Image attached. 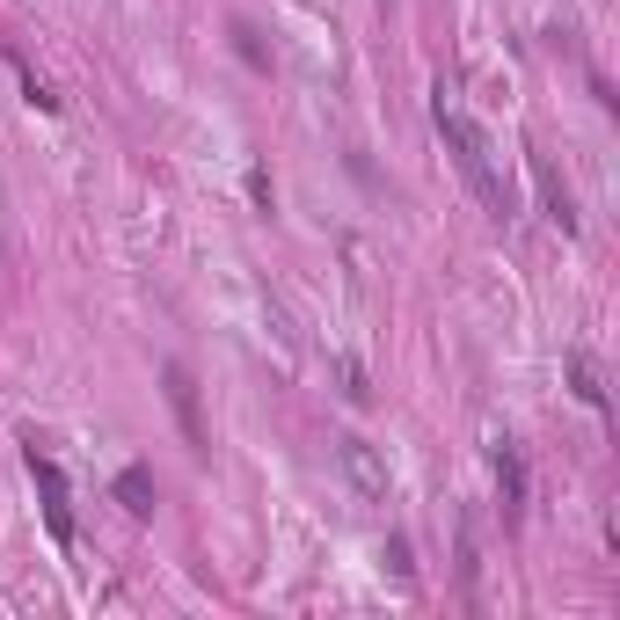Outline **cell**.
Segmentation results:
<instances>
[{
  "label": "cell",
  "mask_w": 620,
  "mask_h": 620,
  "mask_svg": "<svg viewBox=\"0 0 620 620\" xmlns=\"http://www.w3.org/2000/svg\"><path fill=\"white\" fill-rule=\"evenodd\" d=\"M431 117H438L445 146H453V161H461V176L475 183L482 213H489V219H512V213H518V197H512V183L496 176V154H489V140H482V132H475V124L461 117V110H445V95H438V103H431Z\"/></svg>",
  "instance_id": "obj_1"
},
{
  "label": "cell",
  "mask_w": 620,
  "mask_h": 620,
  "mask_svg": "<svg viewBox=\"0 0 620 620\" xmlns=\"http://www.w3.org/2000/svg\"><path fill=\"white\" fill-rule=\"evenodd\" d=\"M337 461H343V475H351V489L365 496V504H388V496H394L388 461H380V453H372L358 431H343V438H337Z\"/></svg>",
  "instance_id": "obj_2"
},
{
  "label": "cell",
  "mask_w": 620,
  "mask_h": 620,
  "mask_svg": "<svg viewBox=\"0 0 620 620\" xmlns=\"http://www.w3.org/2000/svg\"><path fill=\"white\" fill-rule=\"evenodd\" d=\"M30 482H37V496H44V526H52V540H59V548H73L66 475H59V461H52V453H37V438H30Z\"/></svg>",
  "instance_id": "obj_3"
},
{
  "label": "cell",
  "mask_w": 620,
  "mask_h": 620,
  "mask_svg": "<svg viewBox=\"0 0 620 620\" xmlns=\"http://www.w3.org/2000/svg\"><path fill=\"white\" fill-rule=\"evenodd\" d=\"M161 388H168V409H176V424H183V438H190V453H213L205 416H197V380H190V365H183V358H168V365H161Z\"/></svg>",
  "instance_id": "obj_4"
},
{
  "label": "cell",
  "mask_w": 620,
  "mask_h": 620,
  "mask_svg": "<svg viewBox=\"0 0 620 620\" xmlns=\"http://www.w3.org/2000/svg\"><path fill=\"white\" fill-rule=\"evenodd\" d=\"M496 489H504V518L518 526V518H526V461H518L512 438L496 445Z\"/></svg>",
  "instance_id": "obj_5"
},
{
  "label": "cell",
  "mask_w": 620,
  "mask_h": 620,
  "mask_svg": "<svg viewBox=\"0 0 620 620\" xmlns=\"http://www.w3.org/2000/svg\"><path fill=\"white\" fill-rule=\"evenodd\" d=\"M533 161V183H540V205H548V219L562 234H577V205H569V190L562 183H555V168H548V154H526Z\"/></svg>",
  "instance_id": "obj_6"
},
{
  "label": "cell",
  "mask_w": 620,
  "mask_h": 620,
  "mask_svg": "<svg viewBox=\"0 0 620 620\" xmlns=\"http://www.w3.org/2000/svg\"><path fill=\"white\" fill-rule=\"evenodd\" d=\"M117 504L132 518H146V512H154V475H146V467H124V475H117Z\"/></svg>",
  "instance_id": "obj_7"
},
{
  "label": "cell",
  "mask_w": 620,
  "mask_h": 620,
  "mask_svg": "<svg viewBox=\"0 0 620 620\" xmlns=\"http://www.w3.org/2000/svg\"><path fill=\"white\" fill-rule=\"evenodd\" d=\"M569 388H577V402L606 409V380H599V365H591V351H569Z\"/></svg>",
  "instance_id": "obj_8"
},
{
  "label": "cell",
  "mask_w": 620,
  "mask_h": 620,
  "mask_svg": "<svg viewBox=\"0 0 620 620\" xmlns=\"http://www.w3.org/2000/svg\"><path fill=\"white\" fill-rule=\"evenodd\" d=\"M388 569H394V577H402V585H409V577H416V562H409V540H388Z\"/></svg>",
  "instance_id": "obj_9"
}]
</instances>
